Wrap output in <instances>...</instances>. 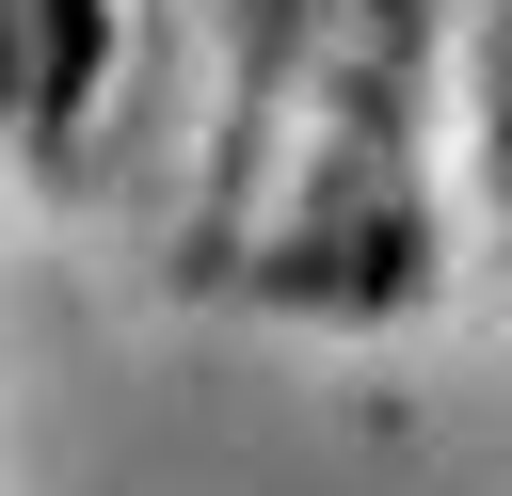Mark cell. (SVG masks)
I'll return each mask as SVG.
<instances>
[{
	"label": "cell",
	"mask_w": 512,
	"mask_h": 496,
	"mask_svg": "<svg viewBox=\"0 0 512 496\" xmlns=\"http://www.w3.org/2000/svg\"><path fill=\"white\" fill-rule=\"evenodd\" d=\"M464 80H480V176H496V208H512V0H480Z\"/></svg>",
	"instance_id": "6da1fadb"
}]
</instances>
